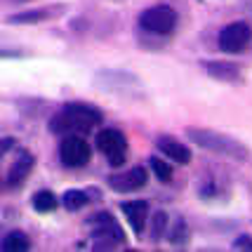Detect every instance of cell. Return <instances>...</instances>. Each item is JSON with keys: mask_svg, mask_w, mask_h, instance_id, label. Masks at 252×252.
I'll use <instances>...</instances> for the list:
<instances>
[{"mask_svg": "<svg viewBox=\"0 0 252 252\" xmlns=\"http://www.w3.org/2000/svg\"><path fill=\"white\" fill-rule=\"evenodd\" d=\"M101 123V111L88 104H66L52 118V132L59 134H85Z\"/></svg>", "mask_w": 252, "mask_h": 252, "instance_id": "6da1fadb", "label": "cell"}, {"mask_svg": "<svg viewBox=\"0 0 252 252\" xmlns=\"http://www.w3.org/2000/svg\"><path fill=\"white\" fill-rule=\"evenodd\" d=\"M189 139L196 142L198 146L208 149L212 154L224 156V158H231V160H248V149L243 146L241 142H236L229 134H221V132L215 130H205V127H189L187 130Z\"/></svg>", "mask_w": 252, "mask_h": 252, "instance_id": "7a4b0ae2", "label": "cell"}, {"mask_svg": "<svg viewBox=\"0 0 252 252\" xmlns=\"http://www.w3.org/2000/svg\"><path fill=\"white\" fill-rule=\"evenodd\" d=\"M139 24H142V29L156 33V35H167L177 26V12L170 5H156V7L142 12Z\"/></svg>", "mask_w": 252, "mask_h": 252, "instance_id": "3957f363", "label": "cell"}, {"mask_svg": "<svg viewBox=\"0 0 252 252\" xmlns=\"http://www.w3.org/2000/svg\"><path fill=\"white\" fill-rule=\"evenodd\" d=\"M97 146L99 151L106 156V160L111 165H123L125 163V158H127V139H125V134L121 130H101L97 134Z\"/></svg>", "mask_w": 252, "mask_h": 252, "instance_id": "277c9868", "label": "cell"}, {"mask_svg": "<svg viewBox=\"0 0 252 252\" xmlns=\"http://www.w3.org/2000/svg\"><path fill=\"white\" fill-rule=\"evenodd\" d=\"M90 144L80 134H66L64 142L59 144V158L66 167H83L90 163Z\"/></svg>", "mask_w": 252, "mask_h": 252, "instance_id": "5b68a950", "label": "cell"}, {"mask_svg": "<svg viewBox=\"0 0 252 252\" xmlns=\"http://www.w3.org/2000/svg\"><path fill=\"white\" fill-rule=\"evenodd\" d=\"M252 40V29L245 22H233L229 26H224L220 33V47L224 52H241L248 47Z\"/></svg>", "mask_w": 252, "mask_h": 252, "instance_id": "8992f818", "label": "cell"}, {"mask_svg": "<svg viewBox=\"0 0 252 252\" xmlns=\"http://www.w3.org/2000/svg\"><path fill=\"white\" fill-rule=\"evenodd\" d=\"M146 170L144 167H132L130 172H125V175H116L109 179V184L116 191H121V193H130V191H139V189L146 184Z\"/></svg>", "mask_w": 252, "mask_h": 252, "instance_id": "52a82bcc", "label": "cell"}, {"mask_svg": "<svg viewBox=\"0 0 252 252\" xmlns=\"http://www.w3.org/2000/svg\"><path fill=\"white\" fill-rule=\"evenodd\" d=\"M121 208L132 229L137 233H142L144 226H146V220H149V203L146 200H130V203H123Z\"/></svg>", "mask_w": 252, "mask_h": 252, "instance_id": "ba28073f", "label": "cell"}, {"mask_svg": "<svg viewBox=\"0 0 252 252\" xmlns=\"http://www.w3.org/2000/svg\"><path fill=\"white\" fill-rule=\"evenodd\" d=\"M33 170V156L29 151H22L17 156V160L12 163L10 172H7V187H22L24 179L31 175Z\"/></svg>", "mask_w": 252, "mask_h": 252, "instance_id": "9c48e42d", "label": "cell"}, {"mask_svg": "<svg viewBox=\"0 0 252 252\" xmlns=\"http://www.w3.org/2000/svg\"><path fill=\"white\" fill-rule=\"evenodd\" d=\"M158 149L163 151L170 160H175V163H189L191 160V151H189L187 146L182 142H177V139H172V137H160L158 139Z\"/></svg>", "mask_w": 252, "mask_h": 252, "instance_id": "30bf717a", "label": "cell"}, {"mask_svg": "<svg viewBox=\"0 0 252 252\" xmlns=\"http://www.w3.org/2000/svg\"><path fill=\"white\" fill-rule=\"evenodd\" d=\"M210 76L220 78V80H226V83H236V80H241V71H238V66L236 64H221V62H210L205 64Z\"/></svg>", "mask_w": 252, "mask_h": 252, "instance_id": "8fae6325", "label": "cell"}, {"mask_svg": "<svg viewBox=\"0 0 252 252\" xmlns=\"http://www.w3.org/2000/svg\"><path fill=\"white\" fill-rule=\"evenodd\" d=\"M0 248L5 252H24L31 248V241H29L24 233H19V231H12V233H7V236L2 238Z\"/></svg>", "mask_w": 252, "mask_h": 252, "instance_id": "7c38bea8", "label": "cell"}, {"mask_svg": "<svg viewBox=\"0 0 252 252\" xmlns=\"http://www.w3.org/2000/svg\"><path fill=\"white\" fill-rule=\"evenodd\" d=\"M33 208L38 212H52L57 208V198L52 191H38L33 196Z\"/></svg>", "mask_w": 252, "mask_h": 252, "instance_id": "4fadbf2b", "label": "cell"}, {"mask_svg": "<svg viewBox=\"0 0 252 252\" xmlns=\"http://www.w3.org/2000/svg\"><path fill=\"white\" fill-rule=\"evenodd\" d=\"M88 193L85 191H66L64 193V205L66 210H80L88 205Z\"/></svg>", "mask_w": 252, "mask_h": 252, "instance_id": "5bb4252c", "label": "cell"}, {"mask_svg": "<svg viewBox=\"0 0 252 252\" xmlns=\"http://www.w3.org/2000/svg\"><path fill=\"white\" fill-rule=\"evenodd\" d=\"M149 165H151V170H154V175L160 179V182H170L172 179V167L165 163L163 158H149Z\"/></svg>", "mask_w": 252, "mask_h": 252, "instance_id": "9a60e30c", "label": "cell"}, {"mask_svg": "<svg viewBox=\"0 0 252 252\" xmlns=\"http://www.w3.org/2000/svg\"><path fill=\"white\" fill-rule=\"evenodd\" d=\"M165 226H167V215H165V212H158L154 217V238H160V236H163Z\"/></svg>", "mask_w": 252, "mask_h": 252, "instance_id": "2e32d148", "label": "cell"}, {"mask_svg": "<svg viewBox=\"0 0 252 252\" xmlns=\"http://www.w3.org/2000/svg\"><path fill=\"white\" fill-rule=\"evenodd\" d=\"M172 241H175V243H184V241H189V229L184 226V221H179V224H177L175 233H172Z\"/></svg>", "mask_w": 252, "mask_h": 252, "instance_id": "e0dca14e", "label": "cell"}, {"mask_svg": "<svg viewBox=\"0 0 252 252\" xmlns=\"http://www.w3.org/2000/svg\"><path fill=\"white\" fill-rule=\"evenodd\" d=\"M233 248H236V250H248V252H252V238H250V236H241V238H236Z\"/></svg>", "mask_w": 252, "mask_h": 252, "instance_id": "ac0fdd59", "label": "cell"}, {"mask_svg": "<svg viewBox=\"0 0 252 252\" xmlns=\"http://www.w3.org/2000/svg\"><path fill=\"white\" fill-rule=\"evenodd\" d=\"M43 12H33V14H19V17H12V22H38L43 19Z\"/></svg>", "mask_w": 252, "mask_h": 252, "instance_id": "d6986e66", "label": "cell"}, {"mask_svg": "<svg viewBox=\"0 0 252 252\" xmlns=\"http://www.w3.org/2000/svg\"><path fill=\"white\" fill-rule=\"evenodd\" d=\"M12 146H14V139H12V137H5V139H0V158L7 154Z\"/></svg>", "mask_w": 252, "mask_h": 252, "instance_id": "ffe728a7", "label": "cell"}]
</instances>
